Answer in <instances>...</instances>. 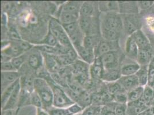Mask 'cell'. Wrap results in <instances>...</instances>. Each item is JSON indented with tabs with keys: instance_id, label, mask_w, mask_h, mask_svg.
<instances>
[{
	"instance_id": "6da1fadb",
	"label": "cell",
	"mask_w": 154,
	"mask_h": 115,
	"mask_svg": "<svg viewBox=\"0 0 154 115\" xmlns=\"http://www.w3.org/2000/svg\"><path fill=\"white\" fill-rule=\"evenodd\" d=\"M34 90L37 92L43 102V108L47 111L53 107V90L48 82L43 78L34 80Z\"/></svg>"
},
{
	"instance_id": "7a4b0ae2",
	"label": "cell",
	"mask_w": 154,
	"mask_h": 115,
	"mask_svg": "<svg viewBox=\"0 0 154 115\" xmlns=\"http://www.w3.org/2000/svg\"><path fill=\"white\" fill-rule=\"evenodd\" d=\"M49 31L58 40L59 44L67 48L73 47L70 39L59 20L52 19L49 23Z\"/></svg>"
},
{
	"instance_id": "3957f363",
	"label": "cell",
	"mask_w": 154,
	"mask_h": 115,
	"mask_svg": "<svg viewBox=\"0 0 154 115\" xmlns=\"http://www.w3.org/2000/svg\"><path fill=\"white\" fill-rule=\"evenodd\" d=\"M52 85V86H51L54 94L53 107L58 108H67L75 103L59 85L53 83Z\"/></svg>"
},
{
	"instance_id": "277c9868",
	"label": "cell",
	"mask_w": 154,
	"mask_h": 115,
	"mask_svg": "<svg viewBox=\"0 0 154 115\" xmlns=\"http://www.w3.org/2000/svg\"><path fill=\"white\" fill-rule=\"evenodd\" d=\"M139 14H124L125 16L122 17L123 23V28L125 32L131 36L137 31L141 30L143 26V20L141 17L139 16Z\"/></svg>"
},
{
	"instance_id": "5b68a950",
	"label": "cell",
	"mask_w": 154,
	"mask_h": 115,
	"mask_svg": "<svg viewBox=\"0 0 154 115\" xmlns=\"http://www.w3.org/2000/svg\"><path fill=\"white\" fill-rule=\"evenodd\" d=\"M102 29L121 32L124 30L122 17L117 13H108L102 22Z\"/></svg>"
},
{
	"instance_id": "8992f818",
	"label": "cell",
	"mask_w": 154,
	"mask_h": 115,
	"mask_svg": "<svg viewBox=\"0 0 154 115\" xmlns=\"http://www.w3.org/2000/svg\"><path fill=\"white\" fill-rule=\"evenodd\" d=\"M100 58L104 70L120 68V58L119 51L106 53Z\"/></svg>"
},
{
	"instance_id": "52a82bcc",
	"label": "cell",
	"mask_w": 154,
	"mask_h": 115,
	"mask_svg": "<svg viewBox=\"0 0 154 115\" xmlns=\"http://www.w3.org/2000/svg\"><path fill=\"white\" fill-rule=\"evenodd\" d=\"M120 48L119 40L116 42H108L101 40L94 50L96 58L101 57L103 55L112 51H119Z\"/></svg>"
},
{
	"instance_id": "ba28073f",
	"label": "cell",
	"mask_w": 154,
	"mask_h": 115,
	"mask_svg": "<svg viewBox=\"0 0 154 115\" xmlns=\"http://www.w3.org/2000/svg\"><path fill=\"white\" fill-rule=\"evenodd\" d=\"M96 20L93 17H79L78 23L81 31L85 35L97 34Z\"/></svg>"
},
{
	"instance_id": "9c48e42d",
	"label": "cell",
	"mask_w": 154,
	"mask_h": 115,
	"mask_svg": "<svg viewBox=\"0 0 154 115\" xmlns=\"http://www.w3.org/2000/svg\"><path fill=\"white\" fill-rule=\"evenodd\" d=\"M140 68V66L135 61L127 57L121 62L120 71L122 76L135 75Z\"/></svg>"
},
{
	"instance_id": "30bf717a",
	"label": "cell",
	"mask_w": 154,
	"mask_h": 115,
	"mask_svg": "<svg viewBox=\"0 0 154 115\" xmlns=\"http://www.w3.org/2000/svg\"><path fill=\"white\" fill-rule=\"evenodd\" d=\"M131 36L135 40L139 50H148L152 48L149 39L141 29L135 32Z\"/></svg>"
},
{
	"instance_id": "8fae6325",
	"label": "cell",
	"mask_w": 154,
	"mask_h": 115,
	"mask_svg": "<svg viewBox=\"0 0 154 115\" xmlns=\"http://www.w3.org/2000/svg\"><path fill=\"white\" fill-rule=\"evenodd\" d=\"M77 51L78 55L82 59V60L91 65L93 64L96 59L94 51L86 48L83 45H79L74 47Z\"/></svg>"
},
{
	"instance_id": "7c38bea8",
	"label": "cell",
	"mask_w": 154,
	"mask_h": 115,
	"mask_svg": "<svg viewBox=\"0 0 154 115\" xmlns=\"http://www.w3.org/2000/svg\"><path fill=\"white\" fill-rule=\"evenodd\" d=\"M118 82L122 86V89L127 93L140 86L136 74L128 76H122L118 81Z\"/></svg>"
},
{
	"instance_id": "4fadbf2b",
	"label": "cell",
	"mask_w": 154,
	"mask_h": 115,
	"mask_svg": "<svg viewBox=\"0 0 154 115\" xmlns=\"http://www.w3.org/2000/svg\"><path fill=\"white\" fill-rule=\"evenodd\" d=\"M119 12L122 14H135L140 13L137 1H118Z\"/></svg>"
},
{
	"instance_id": "5bb4252c",
	"label": "cell",
	"mask_w": 154,
	"mask_h": 115,
	"mask_svg": "<svg viewBox=\"0 0 154 115\" xmlns=\"http://www.w3.org/2000/svg\"><path fill=\"white\" fill-rule=\"evenodd\" d=\"M139 48L131 36H128L125 45V54L126 57L136 61L139 52Z\"/></svg>"
},
{
	"instance_id": "9a60e30c",
	"label": "cell",
	"mask_w": 154,
	"mask_h": 115,
	"mask_svg": "<svg viewBox=\"0 0 154 115\" xmlns=\"http://www.w3.org/2000/svg\"><path fill=\"white\" fill-rule=\"evenodd\" d=\"M19 79V74L17 71L1 72V88L2 92Z\"/></svg>"
},
{
	"instance_id": "2e32d148",
	"label": "cell",
	"mask_w": 154,
	"mask_h": 115,
	"mask_svg": "<svg viewBox=\"0 0 154 115\" xmlns=\"http://www.w3.org/2000/svg\"><path fill=\"white\" fill-rule=\"evenodd\" d=\"M89 73L90 76L93 79H103L104 68L103 67L100 58H96L94 63L90 65Z\"/></svg>"
},
{
	"instance_id": "e0dca14e",
	"label": "cell",
	"mask_w": 154,
	"mask_h": 115,
	"mask_svg": "<svg viewBox=\"0 0 154 115\" xmlns=\"http://www.w3.org/2000/svg\"><path fill=\"white\" fill-rule=\"evenodd\" d=\"M153 49L139 50L136 62L140 66L149 65L154 58Z\"/></svg>"
},
{
	"instance_id": "ac0fdd59",
	"label": "cell",
	"mask_w": 154,
	"mask_h": 115,
	"mask_svg": "<svg viewBox=\"0 0 154 115\" xmlns=\"http://www.w3.org/2000/svg\"><path fill=\"white\" fill-rule=\"evenodd\" d=\"M21 88V85L20 83V81L17 85H16V88L13 90L12 95L9 98L8 101H7L5 105L2 108V110H12L15 108L16 105L17 104V101H19V98L20 95V91Z\"/></svg>"
},
{
	"instance_id": "d6986e66",
	"label": "cell",
	"mask_w": 154,
	"mask_h": 115,
	"mask_svg": "<svg viewBox=\"0 0 154 115\" xmlns=\"http://www.w3.org/2000/svg\"><path fill=\"white\" fill-rule=\"evenodd\" d=\"M42 55L45 59L47 69L49 71H51L52 73H56V72L59 71L60 69V67L61 66L59 64L55 55L45 53H42Z\"/></svg>"
},
{
	"instance_id": "ffe728a7",
	"label": "cell",
	"mask_w": 154,
	"mask_h": 115,
	"mask_svg": "<svg viewBox=\"0 0 154 115\" xmlns=\"http://www.w3.org/2000/svg\"><path fill=\"white\" fill-rule=\"evenodd\" d=\"M89 64L83 61H76L73 64L72 67V73L74 76L77 75H90Z\"/></svg>"
},
{
	"instance_id": "44dd1931",
	"label": "cell",
	"mask_w": 154,
	"mask_h": 115,
	"mask_svg": "<svg viewBox=\"0 0 154 115\" xmlns=\"http://www.w3.org/2000/svg\"><path fill=\"white\" fill-rule=\"evenodd\" d=\"M122 76V75L121 73L120 68L115 69L104 70L102 80L105 82H106L107 83L113 82L118 81Z\"/></svg>"
},
{
	"instance_id": "7402d4cb",
	"label": "cell",
	"mask_w": 154,
	"mask_h": 115,
	"mask_svg": "<svg viewBox=\"0 0 154 115\" xmlns=\"http://www.w3.org/2000/svg\"><path fill=\"white\" fill-rule=\"evenodd\" d=\"M79 15L61 11L59 17V21L62 25L69 24L78 21Z\"/></svg>"
},
{
	"instance_id": "603a6c76",
	"label": "cell",
	"mask_w": 154,
	"mask_h": 115,
	"mask_svg": "<svg viewBox=\"0 0 154 115\" xmlns=\"http://www.w3.org/2000/svg\"><path fill=\"white\" fill-rule=\"evenodd\" d=\"M101 40V39L98 35H85L83 40V45L86 48L94 51Z\"/></svg>"
},
{
	"instance_id": "cb8c5ba5",
	"label": "cell",
	"mask_w": 154,
	"mask_h": 115,
	"mask_svg": "<svg viewBox=\"0 0 154 115\" xmlns=\"http://www.w3.org/2000/svg\"><path fill=\"white\" fill-rule=\"evenodd\" d=\"M148 66L149 65L140 66V69L136 74L139 82V85L143 87H144L148 85L149 69Z\"/></svg>"
},
{
	"instance_id": "d4e9b609",
	"label": "cell",
	"mask_w": 154,
	"mask_h": 115,
	"mask_svg": "<svg viewBox=\"0 0 154 115\" xmlns=\"http://www.w3.org/2000/svg\"><path fill=\"white\" fill-rule=\"evenodd\" d=\"M82 4V2L81 3V2L69 1L64 3V5L62 7L61 11L79 15V11Z\"/></svg>"
},
{
	"instance_id": "484cf974",
	"label": "cell",
	"mask_w": 154,
	"mask_h": 115,
	"mask_svg": "<svg viewBox=\"0 0 154 115\" xmlns=\"http://www.w3.org/2000/svg\"><path fill=\"white\" fill-rule=\"evenodd\" d=\"M100 9L108 13L119 12V5L118 1H106L100 3Z\"/></svg>"
},
{
	"instance_id": "4316f807",
	"label": "cell",
	"mask_w": 154,
	"mask_h": 115,
	"mask_svg": "<svg viewBox=\"0 0 154 115\" xmlns=\"http://www.w3.org/2000/svg\"><path fill=\"white\" fill-rule=\"evenodd\" d=\"M103 39L108 42L119 41L120 37L121 32L106 29H101Z\"/></svg>"
},
{
	"instance_id": "83f0119b",
	"label": "cell",
	"mask_w": 154,
	"mask_h": 115,
	"mask_svg": "<svg viewBox=\"0 0 154 115\" xmlns=\"http://www.w3.org/2000/svg\"><path fill=\"white\" fill-rule=\"evenodd\" d=\"M82 108L85 109L92 105V95L84 90L79 96L77 102Z\"/></svg>"
},
{
	"instance_id": "f1b7e54d",
	"label": "cell",
	"mask_w": 154,
	"mask_h": 115,
	"mask_svg": "<svg viewBox=\"0 0 154 115\" xmlns=\"http://www.w3.org/2000/svg\"><path fill=\"white\" fill-rule=\"evenodd\" d=\"M19 82L20 79H19L18 80H17L11 84L8 87H7L6 89L5 90L4 92H2V95H1V100L2 108H3L4 107V106L5 105L9 98L12 95V93L14 89V88H16V85Z\"/></svg>"
},
{
	"instance_id": "f546056e",
	"label": "cell",
	"mask_w": 154,
	"mask_h": 115,
	"mask_svg": "<svg viewBox=\"0 0 154 115\" xmlns=\"http://www.w3.org/2000/svg\"><path fill=\"white\" fill-rule=\"evenodd\" d=\"M143 93L144 87L141 86L129 92H128V102H134L140 99L143 97Z\"/></svg>"
},
{
	"instance_id": "4dcf8cb0",
	"label": "cell",
	"mask_w": 154,
	"mask_h": 115,
	"mask_svg": "<svg viewBox=\"0 0 154 115\" xmlns=\"http://www.w3.org/2000/svg\"><path fill=\"white\" fill-rule=\"evenodd\" d=\"M94 6L90 2H84L81 7L79 17H93Z\"/></svg>"
},
{
	"instance_id": "1f68e13d",
	"label": "cell",
	"mask_w": 154,
	"mask_h": 115,
	"mask_svg": "<svg viewBox=\"0 0 154 115\" xmlns=\"http://www.w3.org/2000/svg\"><path fill=\"white\" fill-rule=\"evenodd\" d=\"M43 56H40L38 54H33L29 55L28 63L31 67L34 69L39 68L43 62Z\"/></svg>"
},
{
	"instance_id": "d6a6232c",
	"label": "cell",
	"mask_w": 154,
	"mask_h": 115,
	"mask_svg": "<svg viewBox=\"0 0 154 115\" xmlns=\"http://www.w3.org/2000/svg\"><path fill=\"white\" fill-rule=\"evenodd\" d=\"M154 89L152 87L148 85L144 87V93H143V98L146 101L147 105L149 108L151 107V102L154 98Z\"/></svg>"
},
{
	"instance_id": "836d02e7",
	"label": "cell",
	"mask_w": 154,
	"mask_h": 115,
	"mask_svg": "<svg viewBox=\"0 0 154 115\" xmlns=\"http://www.w3.org/2000/svg\"><path fill=\"white\" fill-rule=\"evenodd\" d=\"M38 45H45L57 47L59 45L58 40L52 34L51 32L48 30V32L45 38L38 43Z\"/></svg>"
},
{
	"instance_id": "e575fe53",
	"label": "cell",
	"mask_w": 154,
	"mask_h": 115,
	"mask_svg": "<svg viewBox=\"0 0 154 115\" xmlns=\"http://www.w3.org/2000/svg\"><path fill=\"white\" fill-rule=\"evenodd\" d=\"M103 106L91 105L84 109L81 115H101Z\"/></svg>"
},
{
	"instance_id": "d590c367",
	"label": "cell",
	"mask_w": 154,
	"mask_h": 115,
	"mask_svg": "<svg viewBox=\"0 0 154 115\" xmlns=\"http://www.w3.org/2000/svg\"><path fill=\"white\" fill-rule=\"evenodd\" d=\"M36 48H38L39 51H41L42 53H45L54 55H58L59 54V51L58 47H52L48 45H36Z\"/></svg>"
},
{
	"instance_id": "8d00e7d4",
	"label": "cell",
	"mask_w": 154,
	"mask_h": 115,
	"mask_svg": "<svg viewBox=\"0 0 154 115\" xmlns=\"http://www.w3.org/2000/svg\"><path fill=\"white\" fill-rule=\"evenodd\" d=\"M106 89L108 90L109 93L113 96H115L117 93L124 90L122 86L118 82V81L107 83Z\"/></svg>"
},
{
	"instance_id": "74e56055",
	"label": "cell",
	"mask_w": 154,
	"mask_h": 115,
	"mask_svg": "<svg viewBox=\"0 0 154 115\" xmlns=\"http://www.w3.org/2000/svg\"><path fill=\"white\" fill-rule=\"evenodd\" d=\"M113 100H114V102H115L117 104H127L128 93L124 90H122L113 96Z\"/></svg>"
},
{
	"instance_id": "f35d334b",
	"label": "cell",
	"mask_w": 154,
	"mask_h": 115,
	"mask_svg": "<svg viewBox=\"0 0 154 115\" xmlns=\"http://www.w3.org/2000/svg\"><path fill=\"white\" fill-rule=\"evenodd\" d=\"M30 100L32 105L36 107L37 108H43V102L42 99L37 92L35 90H33V92L31 94Z\"/></svg>"
},
{
	"instance_id": "ab89813d",
	"label": "cell",
	"mask_w": 154,
	"mask_h": 115,
	"mask_svg": "<svg viewBox=\"0 0 154 115\" xmlns=\"http://www.w3.org/2000/svg\"><path fill=\"white\" fill-rule=\"evenodd\" d=\"M116 105L115 102H112L103 106L101 115H116L114 110Z\"/></svg>"
},
{
	"instance_id": "60d3db41",
	"label": "cell",
	"mask_w": 154,
	"mask_h": 115,
	"mask_svg": "<svg viewBox=\"0 0 154 115\" xmlns=\"http://www.w3.org/2000/svg\"><path fill=\"white\" fill-rule=\"evenodd\" d=\"M140 12L148 11L154 4L153 1H137Z\"/></svg>"
},
{
	"instance_id": "b9f144b4",
	"label": "cell",
	"mask_w": 154,
	"mask_h": 115,
	"mask_svg": "<svg viewBox=\"0 0 154 115\" xmlns=\"http://www.w3.org/2000/svg\"><path fill=\"white\" fill-rule=\"evenodd\" d=\"M47 112L50 115H71L67 108H58L52 107Z\"/></svg>"
},
{
	"instance_id": "7bdbcfd3",
	"label": "cell",
	"mask_w": 154,
	"mask_h": 115,
	"mask_svg": "<svg viewBox=\"0 0 154 115\" xmlns=\"http://www.w3.org/2000/svg\"><path fill=\"white\" fill-rule=\"evenodd\" d=\"M148 85L153 88L154 84V61H151L148 66Z\"/></svg>"
},
{
	"instance_id": "ee69618b",
	"label": "cell",
	"mask_w": 154,
	"mask_h": 115,
	"mask_svg": "<svg viewBox=\"0 0 154 115\" xmlns=\"http://www.w3.org/2000/svg\"><path fill=\"white\" fill-rule=\"evenodd\" d=\"M11 62L13 64L14 68L18 70L21 66L24 64L25 61V58L23 55H20L17 57L13 58L11 59Z\"/></svg>"
},
{
	"instance_id": "f6af8a7d",
	"label": "cell",
	"mask_w": 154,
	"mask_h": 115,
	"mask_svg": "<svg viewBox=\"0 0 154 115\" xmlns=\"http://www.w3.org/2000/svg\"><path fill=\"white\" fill-rule=\"evenodd\" d=\"M114 110L116 115H127V104H120L116 103Z\"/></svg>"
},
{
	"instance_id": "bcb514c9",
	"label": "cell",
	"mask_w": 154,
	"mask_h": 115,
	"mask_svg": "<svg viewBox=\"0 0 154 115\" xmlns=\"http://www.w3.org/2000/svg\"><path fill=\"white\" fill-rule=\"evenodd\" d=\"M1 72H11V71H17L14 68L11 61L2 62L1 64Z\"/></svg>"
},
{
	"instance_id": "7dc6e473",
	"label": "cell",
	"mask_w": 154,
	"mask_h": 115,
	"mask_svg": "<svg viewBox=\"0 0 154 115\" xmlns=\"http://www.w3.org/2000/svg\"><path fill=\"white\" fill-rule=\"evenodd\" d=\"M67 109H68L69 111L70 112V113L71 115L79 114L84 110V109L82 108L78 104H77L76 102H75L74 104L71 105L70 107L67 108Z\"/></svg>"
},
{
	"instance_id": "c3c4849f",
	"label": "cell",
	"mask_w": 154,
	"mask_h": 115,
	"mask_svg": "<svg viewBox=\"0 0 154 115\" xmlns=\"http://www.w3.org/2000/svg\"><path fill=\"white\" fill-rule=\"evenodd\" d=\"M17 43L20 47L21 48V49L24 52L29 50L32 47V45L31 44H30L28 42H26V41H21V40H18Z\"/></svg>"
},
{
	"instance_id": "681fc988",
	"label": "cell",
	"mask_w": 154,
	"mask_h": 115,
	"mask_svg": "<svg viewBox=\"0 0 154 115\" xmlns=\"http://www.w3.org/2000/svg\"><path fill=\"white\" fill-rule=\"evenodd\" d=\"M9 35H10V37L11 38L13 39V40H17V41L21 40L18 32H17V31L14 28H12L10 29Z\"/></svg>"
},
{
	"instance_id": "f907efd6",
	"label": "cell",
	"mask_w": 154,
	"mask_h": 115,
	"mask_svg": "<svg viewBox=\"0 0 154 115\" xmlns=\"http://www.w3.org/2000/svg\"><path fill=\"white\" fill-rule=\"evenodd\" d=\"M37 115H50L47 111L43 108H38Z\"/></svg>"
},
{
	"instance_id": "816d5d0a",
	"label": "cell",
	"mask_w": 154,
	"mask_h": 115,
	"mask_svg": "<svg viewBox=\"0 0 154 115\" xmlns=\"http://www.w3.org/2000/svg\"><path fill=\"white\" fill-rule=\"evenodd\" d=\"M139 115H153L152 113H151V109L150 108H148L147 109L145 110L144 111L142 112L141 113H140Z\"/></svg>"
},
{
	"instance_id": "f5cc1de1",
	"label": "cell",
	"mask_w": 154,
	"mask_h": 115,
	"mask_svg": "<svg viewBox=\"0 0 154 115\" xmlns=\"http://www.w3.org/2000/svg\"><path fill=\"white\" fill-rule=\"evenodd\" d=\"M2 115H13V112L12 110H2Z\"/></svg>"
},
{
	"instance_id": "db71d44e",
	"label": "cell",
	"mask_w": 154,
	"mask_h": 115,
	"mask_svg": "<svg viewBox=\"0 0 154 115\" xmlns=\"http://www.w3.org/2000/svg\"><path fill=\"white\" fill-rule=\"evenodd\" d=\"M149 11L150 12L151 16L154 17V4L153 5V6L151 7V8L149 10Z\"/></svg>"
},
{
	"instance_id": "11a10c76",
	"label": "cell",
	"mask_w": 154,
	"mask_h": 115,
	"mask_svg": "<svg viewBox=\"0 0 154 115\" xmlns=\"http://www.w3.org/2000/svg\"><path fill=\"white\" fill-rule=\"evenodd\" d=\"M150 109H151V113H152V115H154V106L151 107Z\"/></svg>"
},
{
	"instance_id": "9f6ffc18",
	"label": "cell",
	"mask_w": 154,
	"mask_h": 115,
	"mask_svg": "<svg viewBox=\"0 0 154 115\" xmlns=\"http://www.w3.org/2000/svg\"><path fill=\"white\" fill-rule=\"evenodd\" d=\"M152 106H154V98H153V99L152 100V102H151V107H152Z\"/></svg>"
},
{
	"instance_id": "6f0895ef",
	"label": "cell",
	"mask_w": 154,
	"mask_h": 115,
	"mask_svg": "<svg viewBox=\"0 0 154 115\" xmlns=\"http://www.w3.org/2000/svg\"><path fill=\"white\" fill-rule=\"evenodd\" d=\"M81 115V113H79V114H77V115Z\"/></svg>"
},
{
	"instance_id": "680465c9",
	"label": "cell",
	"mask_w": 154,
	"mask_h": 115,
	"mask_svg": "<svg viewBox=\"0 0 154 115\" xmlns=\"http://www.w3.org/2000/svg\"><path fill=\"white\" fill-rule=\"evenodd\" d=\"M152 60H153V61H154V58H153V59H152Z\"/></svg>"
},
{
	"instance_id": "91938a15",
	"label": "cell",
	"mask_w": 154,
	"mask_h": 115,
	"mask_svg": "<svg viewBox=\"0 0 154 115\" xmlns=\"http://www.w3.org/2000/svg\"><path fill=\"white\" fill-rule=\"evenodd\" d=\"M153 88L154 89V86H153Z\"/></svg>"
}]
</instances>
